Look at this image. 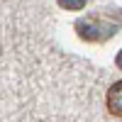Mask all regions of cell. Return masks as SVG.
Instances as JSON below:
<instances>
[{
  "instance_id": "obj_3",
  "label": "cell",
  "mask_w": 122,
  "mask_h": 122,
  "mask_svg": "<svg viewBox=\"0 0 122 122\" xmlns=\"http://www.w3.org/2000/svg\"><path fill=\"white\" fill-rule=\"evenodd\" d=\"M56 3L64 10H83L86 7V0H56Z\"/></svg>"
},
{
  "instance_id": "obj_2",
  "label": "cell",
  "mask_w": 122,
  "mask_h": 122,
  "mask_svg": "<svg viewBox=\"0 0 122 122\" xmlns=\"http://www.w3.org/2000/svg\"><path fill=\"white\" fill-rule=\"evenodd\" d=\"M105 105H107V112L122 117V81L112 83L107 88V95H105Z\"/></svg>"
},
{
  "instance_id": "obj_4",
  "label": "cell",
  "mask_w": 122,
  "mask_h": 122,
  "mask_svg": "<svg viewBox=\"0 0 122 122\" xmlns=\"http://www.w3.org/2000/svg\"><path fill=\"white\" fill-rule=\"evenodd\" d=\"M115 64H117V68H122V49H120V54H117V59H115Z\"/></svg>"
},
{
  "instance_id": "obj_1",
  "label": "cell",
  "mask_w": 122,
  "mask_h": 122,
  "mask_svg": "<svg viewBox=\"0 0 122 122\" xmlns=\"http://www.w3.org/2000/svg\"><path fill=\"white\" fill-rule=\"evenodd\" d=\"M120 22H107L100 15H90V17H81L76 22V32L83 42H105V39L115 37Z\"/></svg>"
}]
</instances>
